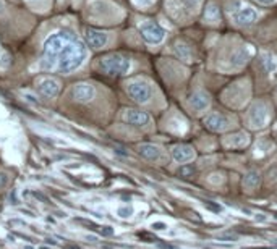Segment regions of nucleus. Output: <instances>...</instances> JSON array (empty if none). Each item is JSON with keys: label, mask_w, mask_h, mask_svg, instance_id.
I'll return each mask as SVG.
<instances>
[{"label": "nucleus", "mask_w": 277, "mask_h": 249, "mask_svg": "<svg viewBox=\"0 0 277 249\" xmlns=\"http://www.w3.org/2000/svg\"><path fill=\"white\" fill-rule=\"evenodd\" d=\"M76 39V34L72 29H60L52 33L47 39L44 41L42 45V58L39 61V68L50 72L56 68V64L59 61L60 53L65 50V47L72 41Z\"/></svg>", "instance_id": "obj_1"}, {"label": "nucleus", "mask_w": 277, "mask_h": 249, "mask_svg": "<svg viewBox=\"0 0 277 249\" xmlns=\"http://www.w3.org/2000/svg\"><path fill=\"white\" fill-rule=\"evenodd\" d=\"M88 58V47L81 39L76 37L67 45L65 50L60 53L57 61V72L62 75H72L76 72Z\"/></svg>", "instance_id": "obj_2"}, {"label": "nucleus", "mask_w": 277, "mask_h": 249, "mask_svg": "<svg viewBox=\"0 0 277 249\" xmlns=\"http://www.w3.org/2000/svg\"><path fill=\"white\" fill-rule=\"evenodd\" d=\"M99 68L107 75H127L132 70V61L120 53H112V55L101 58Z\"/></svg>", "instance_id": "obj_3"}, {"label": "nucleus", "mask_w": 277, "mask_h": 249, "mask_svg": "<svg viewBox=\"0 0 277 249\" xmlns=\"http://www.w3.org/2000/svg\"><path fill=\"white\" fill-rule=\"evenodd\" d=\"M127 92L136 104H148L152 97V86L146 80L136 78L127 83Z\"/></svg>", "instance_id": "obj_4"}, {"label": "nucleus", "mask_w": 277, "mask_h": 249, "mask_svg": "<svg viewBox=\"0 0 277 249\" xmlns=\"http://www.w3.org/2000/svg\"><path fill=\"white\" fill-rule=\"evenodd\" d=\"M140 34L144 39V42H148L149 45H159L165 41V29L157 25V23L146 20L140 25Z\"/></svg>", "instance_id": "obj_5"}, {"label": "nucleus", "mask_w": 277, "mask_h": 249, "mask_svg": "<svg viewBox=\"0 0 277 249\" xmlns=\"http://www.w3.org/2000/svg\"><path fill=\"white\" fill-rule=\"evenodd\" d=\"M230 15H232V20L237 23V25H242V26H248L256 23L259 18V12L251 5H246L238 2L237 4V9L230 10Z\"/></svg>", "instance_id": "obj_6"}, {"label": "nucleus", "mask_w": 277, "mask_h": 249, "mask_svg": "<svg viewBox=\"0 0 277 249\" xmlns=\"http://www.w3.org/2000/svg\"><path fill=\"white\" fill-rule=\"evenodd\" d=\"M246 121L248 127L253 130L264 128L269 121V110L263 102H255L250 107V112L246 115Z\"/></svg>", "instance_id": "obj_7"}, {"label": "nucleus", "mask_w": 277, "mask_h": 249, "mask_svg": "<svg viewBox=\"0 0 277 249\" xmlns=\"http://www.w3.org/2000/svg\"><path fill=\"white\" fill-rule=\"evenodd\" d=\"M72 96L76 102L80 104H88L91 102L96 96V89L89 83H78L72 88Z\"/></svg>", "instance_id": "obj_8"}, {"label": "nucleus", "mask_w": 277, "mask_h": 249, "mask_svg": "<svg viewBox=\"0 0 277 249\" xmlns=\"http://www.w3.org/2000/svg\"><path fill=\"white\" fill-rule=\"evenodd\" d=\"M188 105L191 107V110H195L196 113H201L209 108L211 100L204 91H193L188 96Z\"/></svg>", "instance_id": "obj_9"}, {"label": "nucleus", "mask_w": 277, "mask_h": 249, "mask_svg": "<svg viewBox=\"0 0 277 249\" xmlns=\"http://www.w3.org/2000/svg\"><path fill=\"white\" fill-rule=\"evenodd\" d=\"M37 89H39V92L42 96L53 99V97H57L59 92H60V83L56 80V78L45 76V78H41V80L37 81Z\"/></svg>", "instance_id": "obj_10"}, {"label": "nucleus", "mask_w": 277, "mask_h": 249, "mask_svg": "<svg viewBox=\"0 0 277 249\" xmlns=\"http://www.w3.org/2000/svg\"><path fill=\"white\" fill-rule=\"evenodd\" d=\"M84 37H86V44L89 45L91 49H102L105 47L107 41H109V36H107V33H102V31H96V29H88L86 34H84Z\"/></svg>", "instance_id": "obj_11"}, {"label": "nucleus", "mask_w": 277, "mask_h": 249, "mask_svg": "<svg viewBox=\"0 0 277 249\" xmlns=\"http://www.w3.org/2000/svg\"><path fill=\"white\" fill-rule=\"evenodd\" d=\"M250 53H253V47L250 49V45H245V47H240V49H237L234 50L232 53H230V57H229V68H242L245 64H246V60H248L250 57Z\"/></svg>", "instance_id": "obj_12"}, {"label": "nucleus", "mask_w": 277, "mask_h": 249, "mask_svg": "<svg viewBox=\"0 0 277 249\" xmlns=\"http://www.w3.org/2000/svg\"><path fill=\"white\" fill-rule=\"evenodd\" d=\"M204 125L211 131H226L230 127V120L220 113H211L204 118Z\"/></svg>", "instance_id": "obj_13"}, {"label": "nucleus", "mask_w": 277, "mask_h": 249, "mask_svg": "<svg viewBox=\"0 0 277 249\" xmlns=\"http://www.w3.org/2000/svg\"><path fill=\"white\" fill-rule=\"evenodd\" d=\"M172 159L175 162H179V163H188L195 159V151H193V147H190L187 144H177L172 147Z\"/></svg>", "instance_id": "obj_14"}, {"label": "nucleus", "mask_w": 277, "mask_h": 249, "mask_svg": "<svg viewBox=\"0 0 277 249\" xmlns=\"http://www.w3.org/2000/svg\"><path fill=\"white\" fill-rule=\"evenodd\" d=\"M123 120L130 125H133V127H146V125L151 121V116L146 112L128 108V110L123 112Z\"/></svg>", "instance_id": "obj_15"}, {"label": "nucleus", "mask_w": 277, "mask_h": 249, "mask_svg": "<svg viewBox=\"0 0 277 249\" xmlns=\"http://www.w3.org/2000/svg\"><path fill=\"white\" fill-rule=\"evenodd\" d=\"M138 154H140L141 157L146 159V160L156 162L160 157V149H159L157 146L146 143V144H140V146H138Z\"/></svg>", "instance_id": "obj_16"}, {"label": "nucleus", "mask_w": 277, "mask_h": 249, "mask_svg": "<svg viewBox=\"0 0 277 249\" xmlns=\"http://www.w3.org/2000/svg\"><path fill=\"white\" fill-rule=\"evenodd\" d=\"M246 144H248V136H246L245 133H235V135H230V136L224 138V146L232 147V149L243 147Z\"/></svg>", "instance_id": "obj_17"}, {"label": "nucleus", "mask_w": 277, "mask_h": 249, "mask_svg": "<svg viewBox=\"0 0 277 249\" xmlns=\"http://www.w3.org/2000/svg\"><path fill=\"white\" fill-rule=\"evenodd\" d=\"M261 183V175L256 170H251L243 176V186L246 190H256Z\"/></svg>", "instance_id": "obj_18"}, {"label": "nucleus", "mask_w": 277, "mask_h": 249, "mask_svg": "<svg viewBox=\"0 0 277 249\" xmlns=\"http://www.w3.org/2000/svg\"><path fill=\"white\" fill-rule=\"evenodd\" d=\"M263 65L266 68V72L272 76H277V55L274 53H264L263 55Z\"/></svg>", "instance_id": "obj_19"}, {"label": "nucleus", "mask_w": 277, "mask_h": 249, "mask_svg": "<svg viewBox=\"0 0 277 249\" xmlns=\"http://www.w3.org/2000/svg\"><path fill=\"white\" fill-rule=\"evenodd\" d=\"M203 18H204L206 23H217V21L220 20V12H219V9H217V5H215V4H211L209 7H207Z\"/></svg>", "instance_id": "obj_20"}, {"label": "nucleus", "mask_w": 277, "mask_h": 249, "mask_svg": "<svg viewBox=\"0 0 277 249\" xmlns=\"http://www.w3.org/2000/svg\"><path fill=\"white\" fill-rule=\"evenodd\" d=\"M175 53H177V57L182 58V60H191V53H190V49L187 47L185 44L182 42H177L175 44V47H174Z\"/></svg>", "instance_id": "obj_21"}, {"label": "nucleus", "mask_w": 277, "mask_h": 249, "mask_svg": "<svg viewBox=\"0 0 277 249\" xmlns=\"http://www.w3.org/2000/svg\"><path fill=\"white\" fill-rule=\"evenodd\" d=\"M195 173H196V168L193 165H190V163H185L183 167L179 168V175L183 178H191L195 176Z\"/></svg>", "instance_id": "obj_22"}, {"label": "nucleus", "mask_w": 277, "mask_h": 249, "mask_svg": "<svg viewBox=\"0 0 277 249\" xmlns=\"http://www.w3.org/2000/svg\"><path fill=\"white\" fill-rule=\"evenodd\" d=\"M119 217H122V219H128V217H132L133 215V209L130 207V206H123L119 209Z\"/></svg>", "instance_id": "obj_23"}, {"label": "nucleus", "mask_w": 277, "mask_h": 249, "mask_svg": "<svg viewBox=\"0 0 277 249\" xmlns=\"http://www.w3.org/2000/svg\"><path fill=\"white\" fill-rule=\"evenodd\" d=\"M9 181H10L9 173H7L5 170H0V190L7 188V184H9Z\"/></svg>", "instance_id": "obj_24"}, {"label": "nucleus", "mask_w": 277, "mask_h": 249, "mask_svg": "<svg viewBox=\"0 0 277 249\" xmlns=\"http://www.w3.org/2000/svg\"><path fill=\"white\" fill-rule=\"evenodd\" d=\"M132 2L136 5V7H140V9H148V7H151L156 0H132Z\"/></svg>", "instance_id": "obj_25"}, {"label": "nucleus", "mask_w": 277, "mask_h": 249, "mask_svg": "<svg viewBox=\"0 0 277 249\" xmlns=\"http://www.w3.org/2000/svg\"><path fill=\"white\" fill-rule=\"evenodd\" d=\"M219 239H226V241H237L238 239V235L237 233H230V231H227V233H220V235L217 236Z\"/></svg>", "instance_id": "obj_26"}, {"label": "nucleus", "mask_w": 277, "mask_h": 249, "mask_svg": "<svg viewBox=\"0 0 277 249\" xmlns=\"http://www.w3.org/2000/svg\"><path fill=\"white\" fill-rule=\"evenodd\" d=\"M138 236H140L141 239H144L146 243H154V241H157V238L151 235V233H146V231H141V233H138Z\"/></svg>", "instance_id": "obj_27"}, {"label": "nucleus", "mask_w": 277, "mask_h": 249, "mask_svg": "<svg viewBox=\"0 0 277 249\" xmlns=\"http://www.w3.org/2000/svg\"><path fill=\"white\" fill-rule=\"evenodd\" d=\"M204 206L209 209V211H214V212H220L222 211V207L220 206H217V204H214V202H211V201H204Z\"/></svg>", "instance_id": "obj_28"}, {"label": "nucleus", "mask_w": 277, "mask_h": 249, "mask_svg": "<svg viewBox=\"0 0 277 249\" xmlns=\"http://www.w3.org/2000/svg\"><path fill=\"white\" fill-rule=\"evenodd\" d=\"M99 231H101L102 236H112L114 235V228L112 227H101V228H99Z\"/></svg>", "instance_id": "obj_29"}, {"label": "nucleus", "mask_w": 277, "mask_h": 249, "mask_svg": "<svg viewBox=\"0 0 277 249\" xmlns=\"http://www.w3.org/2000/svg\"><path fill=\"white\" fill-rule=\"evenodd\" d=\"M33 196H34L36 199H41L42 202H45V204H49V199L45 198L42 193H37V191H34V193H33Z\"/></svg>", "instance_id": "obj_30"}, {"label": "nucleus", "mask_w": 277, "mask_h": 249, "mask_svg": "<svg viewBox=\"0 0 277 249\" xmlns=\"http://www.w3.org/2000/svg\"><path fill=\"white\" fill-rule=\"evenodd\" d=\"M151 227H152L154 230H165V228H167V225L162 223V222H156V223H152Z\"/></svg>", "instance_id": "obj_31"}, {"label": "nucleus", "mask_w": 277, "mask_h": 249, "mask_svg": "<svg viewBox=\"0 0 277 249\" xmlns=\"http://www.w3.org/2000/svg\"><path fill=\"white\" fill-rule=\"evenodd\" d=\"M258 4H261V5H274L277 0H256Z\"/></svg>", "instance_id": "obj_32"}, {"label": "nucleus", "mask_w": 277, "mask_h": 249, "mask_svg": "<svg viewBox=\"0 0 277 249\" xmlns=\"http://www.w3.org/2000/svg\"><path fill=\"white\" fill-rule=\"evenodd\" d=\"M10 201H13L12 204H18V199H17V191H12V194H10Z\"/></svg>", "instance_id": "obj_33"}, {"label": "nucleus", "mask_w": 277, "mask_h": 249, "mask_svg": "<svg viewBox=\"0 0 277 249\" xmlns=\"http://www.w3.org/2000/svg\"><path fill=\"white\" fill-rule=\"evenodd\" d=\"M255 219H256L258 222H264V220H266V215H263V214H256Z\"/></svg>", "instance_id": "obj_34"}, {"label": "nucleus", "mask_w": 277, "mask_h": 249, "mask_svg": "<svg viewBox=\"0 0 277 249\" xmlns=\"http://www.w3.org/2000/svg\"><path fill=\"white\" fill-rule=\"evenodd\" d=\"M5 13V4H4V0H0V15H4Z\"/></svg>", "instance_id": "obj_35"}, {"label": "nucleus", "mask_w": 277, "mask_h": 249, "mask_svg": "<svg viewBox=\"0 0 277 249\" xmlns=\"http://www.w3.org/2000/svg\"><path fill=\"white\" fill-rule=\"evenodd\" d=\"M25 249H33V247H31V246H26V247H25Z\"/></svg>", "instance_id": "obj_36"}, {"label": "nucleus", "mask_w": 277, "mask_h": 249, "mask_svg": "<svg viewBox=\"0 0 277 249\" xmlns=\"http://www.w3.org/2000/svg\"><path fill=\"white\" fill-rule=\"evenodd\" d=\"M0 211H2V206H0Z\"/></svg>", "instance_id": "obj_37"}, {"label": "nucleus", "mask_w": 277, "mask_h": 249, "mask_svg": "<svg viewBox=\"0 0 277 249\" xmlns=\"http://www.w3.org/2000/svg\"><path fill=\"white\" fill-rule=\"evenodd\" d=\"M275 94H277V91H275Z\"/></svg>", "instance_id": "obj_38"}]
</instances>
